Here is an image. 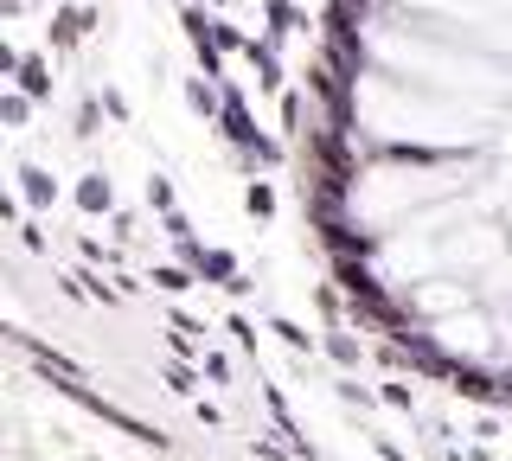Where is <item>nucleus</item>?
<instances>
[{
  "mask_svg": "<svg viewBox=\"0 0 512 461\" xmlns=\"http://www.w3.org/2000/svg\"><path fill=\"white\" fill-rule=\"evenodd\" d=\"M180 257H186V269H192L199 282H212V289H231V295H250V276L237 269L231 250H212V244H199V237H180Z\"/></svg>",
  "mask_w": 512,
  "mask_h": 461,
  "instance_id": "1",
  "label": "nucleus"
},
{
  "mask_svg": "<svg viewBox=\"0 0 512 461\" xmlns=\"http://www.w3.org/2000/svg\"><path fill=\"white\" fill-rule=\"evenodd\" d=\"M244 65L256 71V90H276V97H282V84H288V71H282V52H276V39H250L244 45Z\"/></svg>",
  "mask_w": 512,
  "mask_h": 461,
  "instance_id": "2",
  "label": "nucleus"
},
{
  "mask_svg": "<svg viewBox=\"0 0 512 461\" xmlns=\"http://www.w3.org/2000/svg\"><path fill=\"white\" fill-rule=\"evenodd\" d=\"M96 26H103V13H96V7H58L52 13V45H58V52H71V45H84Z\"/></svg>",
  "mask_w": 512,
  "mask_h": 461,
  "instance_id": "3",
  "label": "nucleus"
},
{
  "mask_svg": "<svg viewBox=\"0 0 512 461\" xmlns=\"http://www.w3.org/2000/svg\"><path fill=\"white\" fill-rule=\"evenodd\" d=\"M263 20H269V39H295V33H308V13L295 7V0H263Z\"/></svg>",
  "mask_w": 512,
  "mask_h": 461,
  "instance_id": "4",
  "label": "nucleus"
},
{
  "mask_svg": "<svg viewBox=\"0 0 512 461\" xmlns=\"http://www.w3.org/2000/svg\"><path fill=\"white\" fill-rule=\"evenodd\" d=\"M13 84H20L32 103H45V97H52V65H45L39 52H20V71H13Z\"/></svg>",
  "mask_w": 512,
  "mask_h": 461,
  "instance_id": "5",
  "label": "nucleus"
},
{
  "mask_svg": "<svg viewBox=\"0 0 512 461\" xmlns=\"http://www.w3.org/2000/svg\"><path fill=\"white\" fill-rule=\"evenodd\" d=\"M71 199H77V212H84V218H96V212H109V205H116V186H109L103 173H84V180L71 186Z\"/></svg>",
  "mask_w": 512,
  "mask_h": 461,
  "instance_id": "6",
  "label": "nucleus"
},
{
  "mask_svg": "<svg viewBox=\"0 0 512 461\" xmlns=\"http://www.w3.org/2000/svg\"><path fill=\"white\" fill-rule=\"evenodd\" d=\"M186 109L212 122L218 109H224V84H218V77H186Z\"/></svg>",
  "mask_w": 512,
  "mask_h": 461,
  "instance_id": "7",
  "label": "nucleus"
},
{
  "mask_svg": "<svg viewBox=\"0 0 512 461\" xmlns=\"http://www.w3.org/2000/svg\"><path fill=\"white\" fill-rule=\"evenodd\" d=\"M333 276H340V289H346L352 301H372V295H378V282L365 276V257H333Z\"/></svg>",
  "mask_w": 512,
  "mask_h": 461,
  "instance_id": "8",
  "label": "nucleus"
},
{
  "mask_svg": "<svg viewBox=\"0 0 512 461\" xmlns=\"http://www.w3.org/2000/svg\"><path fill=\"white\" fill-rule=\"evenodd\" d=\"M320 231H327V250H333V257H372V237L340 225V218H333V225H320Z\"/></svg>",
  "mask_w": 512,
  "mask_h": 461,
  "instance_id": "9",
  "label": "nucleus"
},
{
  "mask_svg": "<svg viewBox=\"0 0 512 461\" xmlns=\"http://www.w3.org/2000/svg\"><path fill=\"white\" fill-rule=\"evenodd\" d=\"M20 199H26V205H39V212H45V205L58 199V180H52L45 167H20Z\"/></svg>",
  "mask_w": 512,
  "mask_h": 461,
  "instance_id": "10",
  "label": "nucleus"
},
{
  "mask_svg": "<svg viewBox=\"0 0 512 461\" xmlns=\"http://www.w3.org/2000/svg\"><path fill=\"white\" fill-rule=\"evenodd\" d=\"M448 385H455L461 397H474V404H493V397H500V391H493V378L487 372H468V365H461V372H448Z\"/></svg>",
  "mask_w": 512,
  "mask_h": 461,
  "instance_id": "11",
  "label": "nucleus"
},
{
  "mask_svg": "<svg viewBox=\"0 0 512 461\" xmlns=\"http://www.w3.org/2000/svg\"><path fill=\"white\" fill-rule=\"evenodd\" d=\"M269 333H276V340L288 346V353H301V359L314 353V333H308V327H295V321H282V314H276V321H269Z\"/></svg>",
  "mask_w": 512,
  "mask_h": 461,
  "instance_id": "12",
  "label": "nucleus"
},
{
  "mask_svg": "<svg viewBox=\"0 0 512 461\" xmlns=\"http://www.w3.org/2000/svg\"><path fill=\"white\" fill-rule=\"evenodd\" d=\"M244 212L250 218H276V186H269V180H250L244 186Z\"/></svg>",
  "mask_w": 512,
  "mask_h": 461,
  "instance_id": "13",
  "label": "nucleus"
},
{
  "mask_svg": "<svg viewBox=\"0 0 512 461\" xmlns=\"http://www.w3.org/2000/svg\"><path fill=\"white\" fill-rule=\"evenodd\" d=\"M26 116H32V97L26 90H7V97H0V122H7V129H26Z\"/></svg>",
  "mask_w": 512,
  "mask_h": 461,
  "instance_id": "14",
  "label": "nucleus"
},
{
  "mask_svg": "<svg viewBox=\"0 0 512 461\" xmlns=\"http://www.w3.org/2000/svg\"><path fill=\"white\" fill-rule=\"evenodd\" d=\"M148 282H154L160 295H186V289H192V269H173V263H160Z\"/></svg>",
  "mask_w": 512,
  "mask_h": 461,
  "instance_id": "15",
  "label": "nucleus"
},
{
  "mask_svg": "<svg viewBox=\"0 0 512 461\" xmlns=\"http://www.w3.org/2000/svg\"><path fill=\"white\" fill-rule=\"evenodd\" d=\"M212 33H218V45H224V52H244V45H250V33H244V26H231V13H218V20H212Z\"/></svg>",
  "mask_w": 512,
  "mask_h": 461,
  "instance_id": "16",
  "label": "nucleus"
},
{
  "mask_svg": "<svg viewBox=\"0 0 512 461\" xmlns=\"http://www.w3.org/2000/svg\"><path fill=\"white\" fill-rule=\"evenodd\" d=\"M327 353L340 359V365H359V340H352V333H340V327H333V333H327Z\"/></svg>",
  "mask_w": 512,
  "mask_h": 461,
  "instance_id": "17",
  "label": "nucleus"
},
{
  "mask_svg": "<svg viewBox=\"0 0 512 461\" xmlns=\"http://www.w3.org/2000/svg\"><path fill=\"white\" fill-rule=\"evenodd\" d=\"M282 135H301V90H282Z\"/></svg>",
  "mask_w": 512,
  "mask_h": 461,
  "instance_id": "18",
  "label": "nucleus"
},
{
  "mask_svg": "<svg viewBox=\"0 0 512 461\" xmlns=\"http://www.w3.org/2000/svg\"><path fill=\"white\" fill-rule=\"evenodd\" d=\"M192 365H199V359H180V365H167V372H160V378H167V385L186 397V391H192Z\"/></svg>",
  "mask_w": 512,
  "mask_h": 461,
  "instance_id": "19",
  "label": "nucleus"
},
{
  "mask_svg": "<svg viewBox=\"0 0 512 461\" xmlns=\"http://www.w3.org/2000/svg\"><path fill=\"white\" fill-rule=\"evenodd\" d=\"M160 231H167L173 244H180V237H192V225H186V212H180V205H173V212H160Z\"/></svg>",
  "mask_w": 512,
  "mask_h": 461,
  "instance_id": "20",
  "label": "nucleus"
},
{
  "mask_svg": "<svg viewBox=\"0 0 512 461\" xmlns=\"http://www.w3.org/2000/svg\"><path fill=\"white\" fill-rule=\"evenodd\" d=\"M148 205H154V212H173V186L160 180V173H154V180H148Z\"/></svg>",
  "mask_w": 512,
  "mask_h": 461,
  "instance_id": "21",
  "label": "nucleus"
},
{
  "mask_svg": "<svg viewBox=\"0 0 512 461\" xmlns=\"http://www.w3.org/2000/svg\"><path fill=\"white\" fill-rule=\"evenodd\" d=\"M378 404H391V410H410L416 397H410V385H378Z\"/></svg>",
  "mask_w": 512,
  "mask_h": 461,
  "instance_id": "22",
  "label": "nucleus"
},
{
  "mask_svg": "<svg viewBox=\"0 0 512 461\" xmlns=\"http://www.w3.org/2000/svg\"><path fill=\"white\" fill-rule=\"evenodd\" d=\"M199 372H212L218 385H224V378H231V359H224V353H205V359H199Z\"/></svg>",
  "mask_w": 512,
  "mask_h": 461,
  "instance_id": "23",
  "label": "nucleus"
},
{
  "mask_svg": "<svg viewBox=\"0 0 512 461\" xmlns=\"http://www.w3.org/2000/svg\"><path fill=\"white\" fill-rule=\"evenodd\" d=\"M192 410H199V423H205V429H224V410H218V404H205V397H199Z\"/></svg>",
  "mask_w": 512,
  "mask_h": 461,
  "instance_id": "24",
  "label": "nucleus"
},
{
  "mask_svg": "<svg viewBox=\"0 0 512 461\" xmlns=\"http://www.w3.org/2000/svg\"><path fill=\"white\" fill-rule=\"evenodd\" d=\"M103 109H109V116L122 122V116H128V97H122V90H103Z\"/></svg>",
  "mask_w": 512,
  "mask_h": 461,
  "instance_id": "25",
  "label": "nucleus"
},
{
  "mask_svg": "<svg viewBox=\"0 0 512 461\" xmlns=\"http://www.w3.org/2000/svg\"><path fill=\"white\" fill-rule=\"evenodd\" d=\"M372 455H378V461H410V455H397V449H391L384 436H372Z\"/></svg>",
  "mask_w": 512,
  "mask_h": 461,
  "instance_id": "26",
  "label": "nucleus"
},
{
  "mask_svg": "<svg viewBox=\"0 0 512 461\" xmlns=\"http://www.w3.org/2000/svg\"><path fill=\"white\" fill-rule=\"evenodd\" d=\"M212 7H218V13H231V0H212Z\"/></svg>",
  "mask_w": 512,
  "mask_h": 461,
  "instance_id": "27",
  "label": "nucleus"
}]
</instances>
